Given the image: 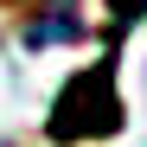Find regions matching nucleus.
<instances>
[{
    "label": "nucleus",
    "instance_id": "nucleus-2",
    "mask_svg": "<svg viewBox=\"0 0 147 147\" xmlns=\"http://www.w3.org/2000/svg\"><path fill=\"white\" fill-rule=\"evenodd\" d=\"M83 32V19H77V0H45V7L26 19V45L38 51V45H64V38H77Z\"/></svg>",
    "mask_w": 147,
    "mask_h": 147
},
{
    "label": "nucleus",
    "instance_id": "nucleus-1",
    "mask_svg": "<svg viewBox=\"0 0 147 147\" xmlns=\"http://www.w3.org/2000/svg\"><path fill=\"white\" fill-rule=\"evenodd\" d=\"M121 96H115V58H96L90 70H77L58 102H51V141H102L121 128Z\"/></svg>",
    "mask_w": 147,
    "mask_h": 147
},
{
    "label": "nucleus",
    "instance_id": "nucleus-3",
    "mask_svg": "<svg viewBox=\"0 0 147 147\" xmlns=\"http://www.w3.org/2000/svg\"><path fill=\"white\" fill-rule=\"evenodd\" d=\"M109 19H115V26H141V19H147V0H109Z\"/></svg>",
    "mask_w": 147,
    "mask_h": 147
}]
</instances>
